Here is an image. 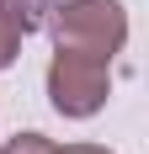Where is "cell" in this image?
<instances>
[{"label":"cell","mask_w":149,"mask_h":154,"mask_svg":"<svg viewBox=\"0 0 149 154\" xmlns=\"http://www.w3.org/2000/svg\"><path fill=\"white\" fill-rule=\"evenodd\" d=\"M43 21L53 32V48L90 53V59H106V64L128 43V11H122V0H64Z\"/></svg>","instance_id":"obj_1"},{"label":"cell","mask_w":149,"mask_h":154,"mask_svg":"<svg viewBox=\"0 0 149 154\" xmlns=\"http://www.w3.org/2000/svg\"><path fill=\"white\" fill-rule=\"evenodd\" d=\"M112 96V64L90 59V53H69V48H53V64H48V106L59 117H96Z\"/></svg>","instance_id":"obj_2"},{"label":"cell","mask_w":149,"mask_h":154,"mask_svg":"<svg viewBox=\"0 0 149 154\" xmlns=\"http://www.w3.org/2000/svg\"><path fill=\"white\" fill-rule=\"evenodd\" d=\"M0 5L11 11V21H16L21 32H37V27H43V16L53 11V0H0Z\"/></svg>","instance_id":"obj_3"},{"label":"cell","mask_w":149,"mask_h":154,"mask_svg":"<svg viewBox=\"0 0 149 154\" xmlns=\"http://www.w3.org/2000/svg\"><path fill=\"white\" fill-rule=\"evenodd\" d=\"M21 37H27V32L16 27V21H11V11L0 5V69H11V64H16V53H21Z\"/></svg>","instance_id":"obj_4"},{"label":"cell","mask_w":149,"mask_h":154,"mask_svg":"<svg viewBox=\"0 0 149 154\" xmlns=\"http://www.w3.org/2000/svg\"><path fill=\"white\" fill-rule=\"evenodd\" d=\"M0 154H53V143H48L43 133H16V138L5 143Z\"/></svg>","instance_id":"obj_5"},{"label":"cell","mask_w":149,"mask_h":154,"mask_svg":"<svg viewBox=\"0 0 149 154\" xmlns=\"http://www.w3.org/2000/svg\"><path fill=\"white\" fill-rule=\"evenodd\" d=\"M53 154H112V149H101V143H64V149H53Z\"/></svg>","instance_id":"obj_6"}]
</instances>
